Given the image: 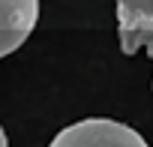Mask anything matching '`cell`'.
I'll use <instances>...</instances> for the list:
<instances>
[{
    "label": "cell",
    "mask_w": 153,
    "mask_h": 147,
    "mask_svg": "<svg viewBox=\"0 0 153 147\" xmlns=\"http://www.w3.org/2000/svg\"><path fill=\"white\" fill-rule=\"evenodd\" d=\"M48 147H147V141L126 123L108 117H87L57 132Z\"/></svg>",
    "instance_id": "6da1fadb"
},
{
    "label": "cell",
    "mask_w": 153,
    "mask_h": 147,
    "mask_svg": "<svg viewBox=\"0 0 153 147\" xmlns=\"http://www.w3.org/2000/svg\"><path fill=\"white\" fill-rule=\"evenodd\" d=\"M117 27L123 54L144 48L153 57V0H117Z\"/></svg>",
    "instance_id": "7a4b0ae2"
},
{
    "label": "cell",
    "mask_w": 153,
    "mask_h": 147,
    "mask_svg": "<svg viewBox=\"0 0 153 147\" xmlns=\"http://www.w3.org/2000/svg\"><path fill=\"white\" fill-rule=\"evenodd\" d=\"M39 21V0H0V57L18 51Z\"/></svg>",
    "instance_id": "3957f363"
},
{
    "label": "cell",
    "mask_w": 153,
    "mask_h": 147,
    "mask_svg": "<svg viewBox=\"0 0 153 147\" xmlns=\"http://www.w3.org/2000/svg\"><path fill=\"white\" fill-rule=\"evenodd\" d=\"M0 147H9V144H6V132H3V126H0Z\"/></svg>",
    "instance_id": "277c9868"
}]
</instances>
